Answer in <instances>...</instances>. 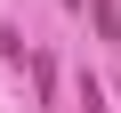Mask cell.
Returning <instances> with one entry per match:
<instances>
[{
	"label": "cell",
	"mask_w": 121,
	"mask_h": 113,
	"mask_svg": "<svg viewBox=\"0 0 121 113\" xmlns=\"http://www.w3.org/2000/svg\"><path fill=\"white\" fill-rule=\"evenodd\" d=\"M65 8H89V0H65Z\"/></svg>",
	"instance_id": "3957f363"
},
{
	"label": "cell",
	"mask_w": 121,
	"mask_h": 113,
	"mask_svg": "<svg viewBox=\"0 0 121 113\" xmlns=\"http://www.w3.org/2000/svg\"><path fill=\"white\" fill-rule=\"evenodd\" d=\"M89 24H97L105 40H121V0H89Z\"/></svg>",
	"instance_id": "6da1fadb"
},
{
	"label": "cell",
	"mask_w": 121,
	"mask_h": 113,
	"mask_svg": "<svg viewBox=\"0 0 121 113\" xmlns=\"http://www.w3.org/2000/svg\"><path fill=\"white\" fill-rule=\"evenodd\" d=\"M81 113H113V105H105V89H97L89 73H81Z\"/></svg>",
	"instance_id": "7a4b0ae2"
}]
</instances>
